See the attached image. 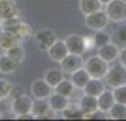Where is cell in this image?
Returning a JSON list of instances; mask_svg holds the SVG:
<instances>
[{"label": "cell", "mask_w": 126, "mask_h": 121, "mask_svg": "<svg viewBox=\"0 0 126 121\" xmlns=\"http://www.w3.org/2000/svg\"><path fill=\"white\" fill-rule=\"evenodd\" d=\"M84 68L86 72L89 73L91 77H96V79H105V76L108 73L109 64L105 62L99 55H92L86 61H84Z\"/></svg>", "instance_id": "obj_1"}, {"label": "cell", "mask_w": 126, "mask_h": 121, "mask_svg": "<svg viewBox=\"0 0 126 121\" xmlns=\"http://www.w3.org/2000/svg\"><path fill=\"white\" fill-rule=\"evenodd\" d=\"M105 82L110 89L126 85V66H123L122 64L109 66L108 73L105 76Z\"/></svg>", "instance_id": "obj_2"}, {"label": "cell", "mask_w": 126, "mask_h": 121, "mask_svg": "<svg viewBox=\"0 0 126 121\" xmlns=\"http://www.w3.org/2000/svg\"><path fill=\"white\" fill-rule=\"evenodd\" d=\"M105 11L110 21L123 23L126 20V0H110L105 6Z\"/></svg>", "instance_id": "obj_3"}, {"label": "cell", "mask_w": 126, "mask_h": 121, "mask_svg": "<svg viewBox=\"0 0 126 121\" xmlns=\"http://www.w3.org/2000/svg\"><path fill=\"white\" fill-rule=\"evenodd\" d=\"M109 17L105 10H98L95 13H91L85 16V25L86 28L92 30V31H102L106 30V27L109 25Z\"/></svg>", "instance_id": "obj_4"}, {"label": "cell", "mask_w": 126, "mask_h": 121, "mask_svg": "<svg viewBox=\"0 0 126 121\" xmlns=\"http://www.w3.org/2000/svg\"><path fill=\"white\" fill-rule=\"evenodd\" d=\"M33 101H34V99H31V96H29V94L24 93L20 97L10 100V113L14 115V118L18 117V115L31 113Z\"/></svg>", "instance_id": "obj_5"}, {"label": "cell", "mask_w": 126, "mask_h": 121, "mask_svg": "<svg viewBox=\"0 0 126 121\" xmlns=\"http://www.w3.org/2000/svg\"><path fill=\"white\" fill-rule=\"evenodd\" d=\"M34 40L41 51H48L51 45L58 40L57 34L50 28H41L34 34Z\"/></svg>", "instance_id": "obj_6"}, {"label": "cell", "mask_w": 126, "mask_h": 121, "mask_svg": "<svg viewBox=\"0 0 126 121\" xmlns=\"http://www.w3.org/2000/svg\"><path fill=\"white\" fill-rule=\"evenodd\" d=\"M52 92L54 89L44 80V77H38L30 85V93L34 99H48Z\"/></svg>", "instance_id": "obj_7"}, {"label": "cell", "mask_w": 126, "mask_h": 121, "mask_svg": "<svg viewBox=\"0 0 126 121\" xmlns=\"http://www.w3.org/2000/svg\"><path fill=\"white\" fill-rule=\"evenodd\" d=\"M65 45L68 48L69 54H77V55H84L86 52L85 41L84 37L78 34H69L65 37Z\"/></svg>", "instance_id": "obj_8"}, {"label": "cell", "mask_w": 126, "mask_h": 121, "mask_svg": "<svg viewBox=\"0 0 126 121\" xmlns=\"http://www.w3.org/2000/svg\"><path fill=\"white\" fill-rule=\"evenodd\" d=\"M61 69L64 70V73H74L75 70H78L79 68L84 66V59L82 55H77V54H68L67 56L61 61Z\"/></svg>", "instance_id": "obj_9"}, {"label": "cell", "mask_w": 126, "mask_h": 121, "mask_svg": "<svg viewBox=\"0 0 126 121\" xmlns=\"http://www.w3.org/2000/svg\"><path fill=\"white\" fill-rule=\"evenodd\" d=\"M47 54H48V56H50V59H51L52 62L61 64V61L68 55L69 51H68V48H67V45H65V41L57 40L51 45V48L47 51Z\"/></svg>", "instance_id": "obj_10"}, {"label": "cell", "mask_w": 126, "mask_h": 121, "mask_svg": "<svg viewBox=\"0 0 126 121\" xmlns=\"http://www.w3.org/2000/svg\"><path fill=\"white\" fill-rule=\"evenodd\" d=\"M78 104L82 109L85 117L84 118H89L91 114H95L98 111V97L95 96H91V94H82L79 99H78Z\"/></svg>", "instance_id": "obj_11"}, {"label": "cell", "mask_w": 126, "mask_h": 121, "mask_svg": "<svg viewBox=\"0 0 126 121\" xmlns=\"http://www.w3.org/2000/svg\"><path fill=\"white\" fill-rule=\"evenodd\" d=\"M119 46L113 44V42H109L106 45L101 46V48H98V55L102 58L105 62H108L109 65L113 64L115 61H118V58H119Z\"/></svg>", "instance_id": "obj_12"}, {"label": "cell", "mask_w": 126, "mask_h": 121, "mask_svg": "<svg viewBox=\"0 0 126 121\" xmlns=\"http://www.w3.org/2000/svg\"><path fill=\"white\" fill-rule=\"evenodd\" d=\"M116 103L113 96V89H105L99 96H98V110L101 113H105L108 114V111L112 109V106Z\"/></svg>", "instance_id": "obj_13"}, {"label": "cell", "mask_w": 126, "mask_h": 121, "mask_svg": "<svg viewBox=\"0 0 126 121\" xmlns=\"http://www.w3.org/2000/svg\"><path fill=\"white\" fill-rule=\"evenodd\" d=\"M48 103H50V107H51L54 111H57V113H63L65 107L69 104V99L63 96V94H60L57 92H52L50 94V97H48Z\"/></svg>", "instance_id": "obj_14"}, {"label": "cell", "mask_w": 126, "mask_h": 121, "mask_svg": "<svg viewBox=\"0 0 126 121\" xmlns=\"http://www.w3.org/2000/svg\"><path fill=\"white\" fill-rule=\"evenodd\" d=\"M20 44V40L14 31H0V49L7 51Z\"/></svg>", "instance_id": "obj_15"}, {"label": "cell", "mask_w": 126, "mask_h": 121, "mask_svg": "<svg viewBox=\"0 0 126 121\" xmlns=\"http://www.w3.org/2000/svg\"><path fill=\"white\" fill-rule=\"evenodd\" d=\"M105 83L102 82V79H96V77H91L88 83L85 85V87L82 89V93L85 94H91V96H95L98 97L101 93L105 90Z\"/></svg>", "instance_id": "obj_16"}, {"label": "cell", "mask_w": 126, "mask_h": 121, "mask_svg": "<svg viewBox=\"0 0 126 121\" xmlns=\"http://www.w3.org/2000/svg\"><path fill=\"white\" fill-rule=\"evenodd\" d=\"M14 16H18L16 0H0V18H9Z\"/></svg>", "instance_id": "obj_17"}, {"label": "cell", "mask_w": 126, "mask_h": 121, "mask_svg": "<svg viewBox=\"0 0 126 121\" xmlns=\"http://www.w3.org/2000/svg\"><path fill=\"white\" fill-rule=\"evenodd\" d=\"M43 77H44V80L54 89L60 82L65 79V73H64V70L61 69V68H60V69H58V68H50V69L46 70V73H44Z\"/></svg>", "instance_id": "obj_18"}, {"label": "cell", "mask_w": 126, "mask_h": 121, "mask_svg": "<svg viewBox=\"0 0 126 121\" xmlns=\"http://www.w3.org/2000/svg\"><path fill=\"white\" fill-rule=\"evenodd\" d=\"M50 110H51V107H50V103H48V99H34L31 113L35 115L37 120L44 118Z\"/></svg>", "instance_id": "obj_19"}, {"label": "cell", "mask_w": 126, "mask_h": 121, "mask_svg": "<svg viewBox=\"0 0 126 121\" xmlns=\"http://www.w3.org/2000/svg\"><path fill=\"white\" fill-rule=\"evenodd\" d=\"M18 68H20V64L12 59L9 55H6V54L0 55V73L10 75V73H14Z\"/></svg>", "instance_id": "obj_20"}, {"label": "cell", "mask_w": 126, "mask_h": 121, "mask_svg": "<svg viewBox=\"0 0 126 121\" xmlns=\"http://www.w3.org/2000/svg\"><path fill=\"white\" fill-rule=\"evenodd\" d=\"M89 79H91V76H89V73L86 72V69L84 66L79 68L78 70H75L74 73H71V82L77 87V90H82Z\"/></svg>", "instance_id": "obj_21"}, {"label": "cell", "mask_w": 126, "mask_h": 121, "mask_svg": "<svg viewBox=\"0 0 126 121\" xmlns=\"http://www.w3.org/2000/svg\"><path fill=\"white\" fill-rule=\"evenodd\" d=\"M102 6L103 4L99 0H79L78 1V9L84 16H88L98 10H102Z\"/></svg>", "instance_id": "obj_22"}, {"label": "cell", "mask_w": 126, "mask_h": 121, "mask_svg": "<svg viewBox=\"0 0 126 121\" xmlns=\"http://www.w3.org/2000/svg\"><path fill=\"white\" fill-rule=\"evenodd\" d=\"M54 92L60 93V94H63V96H65V97H68L71 100L75 96V93H77V87L72 85L71 79L69 80L68 79H64V80H61L57 86L54 87Z\"/></svg>", "instance_id": "obj_23"}, {"label": "cell", "mask_w": 126, "mask_h": 121, "mask_svg": "<svg viewBox=\"0 0 126 121\" xmlns=\"http://www.w3.org/2000/svg\"><path fill=\"white\" fill-rule=\"evenodd\" d=\"M61 114H63V117L67 118V120H79V118H84V117H85L82 109L79 107V104L71 103V101H69V104L65 107V110H64Z\"/></svg>", "instance_id": "obj_24"}, {"label": "cell", "mask_w": 126, "mask_h": 121, "mask_svg": "<svg viewBox=\"0 0 126 121\" xmlns=\"http://www.w3.org/2000/svg\"><path fill=\"white\" fill-rule=\"evenodd\" d=\"M108 117L110 120H126V104L115 103L108 111Z\"/></svg>", "instance_id": "obj_25"}, {"label": "cell", "mask_w": 126, "mask_h": 121, "mask_svg": "<svg viewBox=\"0 0 126 121\" xmlns=\"http://www.w3.org/2000/svg\"><path fill=\"white\" fill-rule=\"evenodd\" d=\"M21 23L20 16H14V17L9 18H0V30L1 31H16L18 24Z\"/></svg>", "instance_id": "obj_26"}, {"label": "cell", "mask_w": 126, "mask_h": 121, "mask_svg": "<svg viewBox=\"0 0 126 121\" xmlns=\"http://www.w3.org/2000/svg\"><path fill=\"white\" fill-rule=\"evenodd\" d=\"M4 54L9 55L12 59H14L18 64H21L24 59H26V51H24V48L20 44L16 46H13V48H10V49H7V51H4Z\"/></svg>", "instance_id": "obj_27"}, {"label": "cell", "mask_w": 126, "mask_h": 121, "mask_svg": "<svg viewBox=\"0 0 126 121\" xmlns=\"http://www.w3.org/2000/svg\"><path fill=\"white\" fill-rule=\"evenodd\" d=\"M14 33H16V35L18 37L20 41H27L29 38L33 37V30H31V27L27 23H23V21L18 24V27L16 28Z\"/></svg>", "instance_id": "obj_28"}, {"label": "cell", "mask_w": 126, "mask_h": 121, "mask_svg": "<svg viewBox=\"0 0 126 121\" xmlns=\"http://www.w3.org/2000/svg\"><path fill=\"white\" fill-rule=\"evenodd\" d=\"M94 42H95V48H101V46L112 42V37H110V34L105 33V30L96 31L95 35H94Z\"/></svg>", "instance_id": "obj_29"}, {"label": "cell", "mask_w": 126, "mask_h": 121, "mask_svg": "<svg viewBox=\"0 0 126 121\" xmlns=\"http://www.w3.org/2000/svg\"><path fill=\"white\" fill-rule=\"evenodd\" d=\"M113 96H115L116 103L126 104V85L119 86V87H115L113 89Z\"/></svg>", "instance_id": "obj_30"}, {"label": "cell", "mask_w": 126, "mask_h": 121, "mask_svg": "<svg viewBox=\"0 0 126 121\" xmlns=\"http://www.w3.org/2000/svg\"><path fill=\"white\" fill-rule=\"evenodd\" d=\"M12 83L3 77H0V99H9V93L12 89Z\"/></svg>", "instance_id": "obj_31"}, {"label": "cell", "mask_w": 126, "mask_h": 121, "mask_svg": "<svg viewBox=\"0 0 126 121\" xmlns=\"http://www.w3.org/2000/svg\"><path fill=\"white\" fill-rule=\"evenodd\" d=\"M21 94H24V89H23V87H20V86H12L10 93H9V99H10V100H13V99L20 97Z\"/></svg>", "instance_id": "obj_32"}, {"label": "cell", "mask_w": 126, "mask_h": 121, "mask_svg": "<svg viewBox=\"0 0 126 121\" xmlns=\"http://www.w3.org/2000/svg\"><path fill=\"white\" fill-rule=\"evenodd\" d=\"M84 41H85V48H86V51H89V49H92V48H95L94 35H92V37H84Z\"/></svg>", "instance_id": "obj_33"}, {"label": "cell", "mask_w": 126, "mask_h": 121, "mask_svg": "<svg viewBox=\"0 0 126 121\" xmlns=\"http://www.w3.org/2000/svg\"><path fill=\"white\" fill-rule=\"evenodd\" d=\"M118 61H119V64H122L123 66H126V46L125 48H122L119 52V58H118Z\"/></svg>", "instance_id": "obj_34"}, {"label": "cell", "mask_w": 126, "mask_h": 121, "mask_svg": "<svg viewBox=\"0 0 126 121\" xmlns=\"http://www.w3.org/2000/svg\"><path fill=\"white\" fill-rule=\"evenodd\" d=\"M118 34H119V40L122 42H126V25H122L119 30H118Z\"/></svg>", "instance_id": "obj_35"}, {"label": "cell", "mask_w": 126, "mask_h": 121, "mask_svg": "<svg viewBox=\"0 0 126 121\" xmlns=\"http://www.w3.org/2000/svg\"><path fill=\"white\" fill-rule=\"evenodd\" d=\"M17 120H34L35 115L33 114V113H27V114H23V115H18V117H16Z\"/></svg>", "instance_id": "obj_36"}, {"label": "cell", "mask_w": 126, "mask_h": 121, "mask_svg": "<svg viewBox=\"0 0 126 121\" xmlns=\"http://www.w3.org/2000/svg\"><path fill=\"white\" fill-rule=\"evenodd\" d=\"M99 1L102 3L103 6H106V4H108V3H109V1H110V0H99Z\"/></svg>", "instance_id": "obj_37"}]
</instances>
